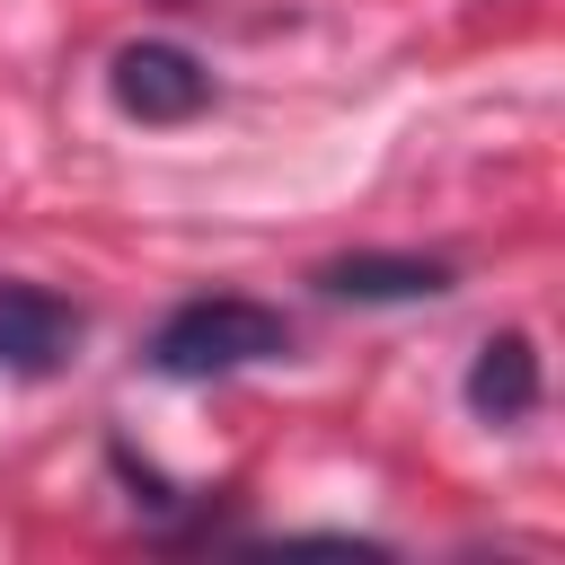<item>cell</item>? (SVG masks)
<instances>
[{
  "mask_svg": "<svg viewBox=\"0 0 565 565\" xmlns=\"http://www.w3.org/2000/svg\"><path fill=\"white\" fill-rule=\"evenodd\" d=\"M318 291H327V300H362V309L441 300V291H450V265H441V256H406V247H362V256L318 265Z\"/></svg>",
  "mask_w": 565,
  "mask_h": 565,
  "instance_id": "4",
  "label": "cell"
},
{
  "mask_svg": "<svg viewBox=\"0 0 565 565\" xmlns=\"http://www.w3.org/2000/svg\"><path fill=\"white\" fill-rule=\"evenodd\" d=\"M282 353H291V318L274 300H247V291H194L150 327L159 380H230V371H256Z\"/></svg>",
  "mask_w": 565,
  "mask_h": 565,
  "instance_id": "1",
  "label": "cell"
},
{
  "mask_svg": "<svg viewBox=\"0 0 565 565\" xmlns=\"http://www.w3.org/2000/svg\"><path fill=\"white\" fill-rule=\"evenodd\" d=\"M79 344H88V309L79 300L0 274V371L9 380H53V371H71Z\"/></svg>",
  "mask_w": 565,
  "mask_h": 565,
  "instance_id": "3",
  "label": "cell"
},
{
  "mask_svg": "<svg viewBox=\"0 0 565 565\" xmlns=\"http://www.w3.org/2000/svg\"><path fill=\"white\" fill-rule=\"evenodd\" d=\"M539 397H547V380H539V344H530L521 327L486 335L477 362H468V415H486V424H530Z\"/></svg>",
  "mask_w": 565,
  "mask_h": 565,
  "instance_id": "5",
  "label": "cell"
},
{
  "mask_svg": "<svg viewBox=\"0 0 565 565\" xmlns=\"http://www.w3.org/2000/svg\"><path fill=\"white\" fill-rule=\"evenodd\" d=\"M106 97H115L132 124H194V115L212 106V71H203V53H185V44H168V35H132V44H115V62H106Z\"/></svg>",
  "mask_w": 565,
  "mask_h": 565,
  "instance_id": "2",
  "label": "cell"
}]
</instances>
